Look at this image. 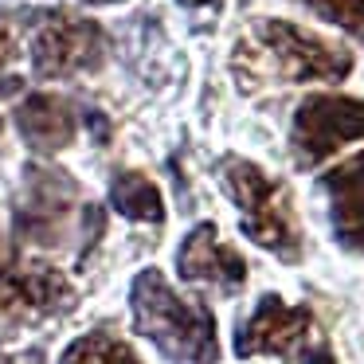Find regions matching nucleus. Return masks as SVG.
<instances>
[{"label":"nucleus","instance_id":"obj_17","mask_svg":"<svg viewBox=\"0 0 364 364\" xmlns=\"http://www.w3.org/2000/svg\"><path fill=\"white\" fill-rule=\"evenodd\" d=\"M181 4H184V9H192V12H212V16H215L223 0H181Z\"/></svg>","mask_w":364,"mask_h":364},{"label":"nucleus","instance_id":"obj_13","mask_svg":"<svg viewBox=\"0 0 364 364\" xmlns=\"http://www.w3.org/2000/svg\"><path fill=\"white\" fill-rule=\"evenodd\" d=\"M59 364H141V360L126 341L110 337V333H87V337L67 345Z\"/></svg>","mask_w":364,"mask_h":364},{"label":"nucleus","instance_id":"obj_7","mask_svg":"<svg viewBox=\"0 0 364 364\" xmlns=\"http://www.w3.org/2000/svg\"><path fill=\"white\" fill-rule=\"evenodd\" d=\"M364 137V98L309 95L294 110V149L301 165H317L341 145Z\"/></svg>","mask_w":364,"mask_h":364},{"label":"nucleus","instance_id":"obj_4","mask_svg":"<svg viewBox=\"0 0 364 364\" xmlns=\"http://www.w3.org/2000/svg\"><path fill=\"white\" fill-rule=\"evenodd\" d=\"M239 356H298L301 364H337L306 306H286L267 294L247 325L235 333Z\"/></svg>","mask_w":364,"mask_h":364},{"label":"nucleus","instance_id":"obj_5","mask_svg":"<svg viewBox=\"0 0 364 364\" xmlns=\"http://www.w3.org/2000/svg\"><path fill=\"white\" fill-rule=\"evenodd\" d=\"M106 59V32L87 16L51 9L36 20L32 32V71L40 79H71L98 71Z\"/></svg>","mask_w":364,"mask_h":364},{"label":"nucleus","instance_id":"obj_14","mask_svg":"<svg viewBox=\"0 0 364 364\" xmlns=\"http://www.w3.org/2000/svg\"><path fill=\"white\" fill-rule=\"evenodd\" d=\"M301 4L364 43V0H301Z\"/></svg>","mask_w":364,"mask_h":364},{"label":"nucleus","instance_id":"obj_12","mask_svg":"<svg viewBox=\"0 0 364 364\" xmlns=\"http://www.w3.org/2000/svg\"><path fill=\"white\" fill-rule=\"evenodd\" d=\"M110 204L118 215L134 223H161L165 220V200H161L157 184L141 173H118L110 181Z\"/></svg>","mask_w":364,"mask_h":364},{"label":"nucleus","instance_id":"obj_1","mask_svg":"<svg viewBox=\"0 0 364 364\" xmlns=\"http://www.w3.org/2000/svg\"><path fill=\"white\" fill-rule=\"evenodd\" d=\"M235 79L247 90L262 82H341L353 71V55L345 48H333L321 36L290 24V20H255L247 36L235 43Z\"/></svg>","mask_w":364,"mask_h":364},{"label":"nucleus","instance_id":"obj_8","mask_svg":"<svg viewBox=\"0 0 364 364\" xmlns=\"http://www.w3.org/2000/svg\"><path fill=\"white\" fill-rule=\"evenodd\" d=\"M79 208V188L59 168L32 165L24 173V192L16 204V235L28 243H63Z\"/></svg>","mask_w":364,"mask_h":364},{"label":"nucleus","instance_id":"obj_3","mask_svg":"<svg viewBox=\"0 0 364 364\" xmlns=\"http://www.w3.org/2000/svg\"><path fill=\"white\" fill-rule=\"evenodd\" d=\"M220 181L239 208V228H243V235L255 239L259 247H267V251H274L286 262L298 259L301 255V228L294 220L290 196H286L282 184L270 181L247 157H223Z\"/></svg>","mask_w":364,"mask_h":364},{"label":"nucleus","instance_id":"obj_6","mask_svg":"<svg viewBox=\"0 0 364 364\" xmlns=\"http://www.w3.org/2000/svg\"><path fill=\"white\" fill-rule=\"evenodd\" d=\"M75 306V290L55 267L20 259L0 228V317H43Z\"/></svg>","mask_w":364,"mask_h":364},{"label":"nucleus","instance_id":"obj_2","mask_svg":"<svg viewBox=\"0 0 364 364\" xmlns=\"http://www.w3.org/2000/svg\"><path fill=\"white\" fill-rule=\"evenodd\" d=\"M129 309L141 337H149L173 364H215L220 345H215V317L208 306L168 286L161 270H141L129 286Z\"/></svg>","mask_w":364,"mask_h":364},{"label":"nucleus","instance_id":"obj_15","mask_svg":"<svg viewBox=\"0 0 364 364\" xmlns=\"http://www.w3.org/2000/svg\"><path fill=\"white\" fill-rule=\"evenodd\" d=\"M16 48H20V20H16V12H0V75H4V67L16 59Z\"/></svg>","mask_w":364,"mask_h":364},{"label":"nucleus","instance_id":"obj_16","mask_svg":"<svg viewBox=\"0 0 364 364\" xmlns=\"http://www.w3.org/2000/svg\"><path fill=\"white\" fill-rule=\"evenodd\" d=\"M0 364H43V353L40 348H24V353H4Z\"/></svg>","mask_w":364,"mask_h":364},{"label":"nucleus","instance_id":"obj_11","mask_svg":"<svg viewBox=\"0 0 364 364\" xmlns=\"http://www.w3.org/2000/svg\"><path fill=\"white\" fill-rule=\"evenodd\" d=\"M16 129L36 153H59L75 141L79 118H75V106L67 98L40 90L16 106Z\"/></svg>","mask_w":364,"mask_h":364},{"label":"nucleus","instance_id":"obj_9","mask_svg":"<svg viewBox=\"0 0 364 364\" xmlns=\"http://www.w3.org/2000/svg\"><path fill=\"white\" fill-rule=\"evenodd\" d=\"M176 274L184 282L215 286L223 294H235L247 278V262L235 247H228L215 231V223H200L188 231V239L176 251Z\"/></svg>","mask_w":364,"mask_h":364},{"label":"nucleus","instance_id":"obj_18","mask_svg":"<svg viewBox=\"0 0 364 364\" xmlns=\"http://www.w3.org/2000/svg\"><path fill=\"white\" fill-rule=\"evenodd\" d=\"M87 4H118V0H87Z\"/></svg>","mask_w":364,"mask_h":364},{"label":"nucleus","instance_id":"obj_10","mask_svg":"<svg viewBox=\"0 0 364 364\" xmlns=\"http://www.w3.org/2000/svg\"><path fill=\"white\" fill-rule=\"evenodd\" d=\"M321 188L329 196L333 228L348 251H364V153L341 161L337 168L321 176Z\"/></svg>","mask_w":364,"mask_h":364}]
</instances>
